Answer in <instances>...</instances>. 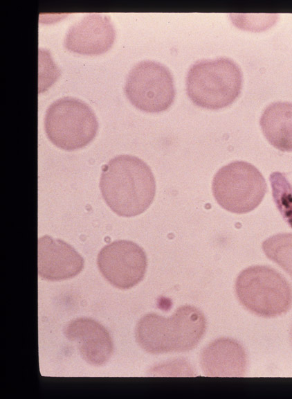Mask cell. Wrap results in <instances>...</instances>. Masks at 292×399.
Returning <instances> with one entry per match:
<instances>
[{
	"instance_id": "cell-4",
	"label": "cell",
	"mask_w": 292,
	"mask_h": 399,
	"mask_svg": "<svg viewBox=\"0 0 292 399\" xmlns=\"http://www.w3.org/2000/svg\"><path fill=\"white\" fill-rule=\"evenodd\" d=\"M235 292L239 302L252 313L275 317L292 305V288L275 269L265 265L246 268L237 277Z\"/></svg>"
},
{
	"instance_id": "cell-5",
	"label": "cell",
	"mask_w": 292,
	"mask_h": 399,
	"mask_svg": "<svg viewBox=\"0 0 292 399\" xmlns=\"http://www.w3.org/2000/svg\"><path fill=\"white\" fill-rule=\"evenodd\" d=\"M98 123L90 106L83 100L65 96L47 107L44 130L49 140L66 150L81 148L96 135Z\"/></svg>"
},
{
	"instance_id": "cell-14",
	"label": "cell",
	"mask_w": 292,
	"mask_h": 399,
	"mask_svg": "<svg viewBox=\"0 0 292 399\" xmlns=\"http://www.w3.org/2000/svg\"><path fill=\"white\" fill-rule=\"evenodd\" d=\"M262 249L270 260L292 277V233L273 235L262 242Z\"/></svg>"
},
{
	"instance_id": "cell-9",
	"label": "cell",
	"mask_w": 292,
	"mask_h": 399,
	"mask_svg": "<svg viewBox=\"0 0 292 399\" xmlns=\"http://www.w3.org/2000/svg\"><path fill=\"white\" fill-rule=\"evenodd\" d=\"M116 30L110 17L102 12H87L73 23L66 32L64 44L73 52L98 55L113 44Z\"/></svg>"
},
{
	"instance_id": "cell-3",
	"label": "cell",
	"mask_w": 292,
	"mask_h": 399,
	"mask_svg": "<svg viewBox=\"0 0 292 399\" xmlns=\"http://www.w3.org/2000/svg\"><path fill=\"white\" fill-rule=\"evenodd\" d=\"M242 80L241 70L232 60H201L188 71L186 91L196 105L219 109L229 106L237 98Z\"/></svg>"
},
{
	"instance_id": "cell-13",
	"label": "cell",
	"mask_w": 292,
	"mask_h": 399,
	"mask_svg": "<svg viewBox=\"0 0 292 399\" xmlns=\"http://www.w3.org/2000/svg\"><path fill=\"white\" fill-rule=\"evenodd\" d=\"M260 127L266 140L282 152H292V103L277 101L262 112Z\"/></svg>"
},
{
	"instance_id": "cell-10",
	"label": "cell",
	"mask_w": 292,
	"mask_h": 399,
	"mask_svg": "<svg viewBox=\"0 0 292 399\" xmlns=\"http://www.w3.org/2000/svg\"><path fill=\"white\" fill-rule=\"evenodd\" d=\"M83 258L68 243L49 236L38 240V274L43 279L61 281L73 278L82 270Z\"/></svg>"
},
{
	"instance_id": "cell-7",
	"label": "cell",
	"mask_w": 292,
	"mask_h": 399,
	"mask_svg": "<svg viewBox=\"0 0 292 399\" xmlns=\"http://www.w3.org/2000/svg\"><path fill=\"white\" fill-rule=\"evenodd\" d=\"M124 91L133 105L147 112L158 113L167 109L175 97L170 71L153 60L140 61L131 69Z\"/></svg>"
},
{
	"instance_id": "cell-1",
	"label": "cell",
	"mask_w": 292,
	"mask_h": 399,
	"mask_svg": "<svg viewBox=\"0 0 292 399\" xmlns=\"http://www.w3.org/2000/svg\"><path fill=\"white\" fill-rule=\"evenodd\" d=\"M103 199L122 217H134L146 211L156 193V182L148 165L132 155L122 154L104 166L100 181Z\"/></svg>"
},
{
	"instance_id": "cell-8",
	"label": "cell",
	"mask_w": 292,
	"mask_h": 399,
	"mask_svg": "<svg viewBox=\"0 0 292 399\" xmlns=\"http://www.w3.org/2000/svg\"><path fill=\"white\" fill-rule=\"evenodd\" d=\"M97 264L106 280L119 289H129L140 282L147 269L143 249L130 240H116L99 252Z\"/></svg>"
},
{
	"instance_id": "cell-12",
	"label": "cell",
	"mask_w": 292,
	"mask_h": 399,
	"mask_svg": "<svg viewBox=\"0 0 292 399\" xmlns=\"http://www.w3.org/2000/svg\"><path fill=\"white\" fill-rule=\"evenodd\" d=\"M200 364L210 377H243L247 369V355L237 340L221 337L203 348Z\"/></svg>"
},
{
	"instance_id": "cell-15",
	"label": "cell",
	"mask_w": 292,
	"mask_h": 399,
	"mask_svg": "<svg viewBox=\"0 0 292 399\" xmlns=\"http://www.w3.org/2000/svg\"><path fill=\"white\" fill-rule=\"evenodd\" d=\"M269 179L274 202L283 218L292 228V186L279 172L272 173Z\"/></svg>"
},
{
	"instance_id": "cell-11",
	"label": "cell",
	"mask_w": 292,
	"mask_h": 399,
	"mask_svg": "<svg viewBox=\"0 0 292 399\" xmlns=\"http://www.w3.org/2000/svg\"><path fill=\"white\" fill-rule=\"evenodd\" d=\"M64 335L76 344L82 359L91 365L102 366L113 354V344L109 332L92 319L71 321L65 327Z\"/></svg>"
},
{
	"instance_id": "cell-6",
	"label": "cell",
	"mask_w": 292,
	"mask_h": 399,
	"mask_svg": "<svg viewBox=\"0 0 292 399\" xmlns=\"http://www.w3.org/2000/svg\"><path fill=\"white\" fill-rule=\"evenodd\" d=\"M212 190L215 199L223 209L243 214L260 204L267 192V185L262 174L253 165L235 161L217 172Z\"/></svg>"
},
{
	"instance_id": "cell-16",
	"label": "cell",
	"mask_w": 292,
	"mask_h": 399,
	"mask_svg": "<svg viewBox=\"0 0 292 399\" xmlns=\"http://www.w3.org/2000/svg\"><path fill=\"white\" fill-rule=\"evenodd\" d=\"M291 340H292V331H291Z\"/></svg>"
},
{
	"instance_id": "cell-2",
	"label": "cell",
	"mask_w": 292,
	"mask_h": 399,
	"mask_svg": "<svg viewBox=\"0 0 292 399\" xmlns=\"http://www.w3.org/2000/svg\"><path fill=\"white\" fill-rule=\"evenodd\" d=\"M206 328L203 313L192 305L178 308L170 317L149 313L136 328L138 345L151 354L186 352L200 342Z\"/></svg>"
}]
</instances>
